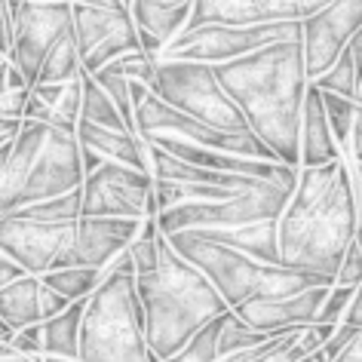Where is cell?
<instances>
[{"label": "cell", "mask_w": 362, "mask_h": 362, "mask_svg": "<svg viewBox=\"0 0 362 362\" xmlns=\"http://www.w3.org/2000/svg\"><path fill=\"white\" fill-rule=\"evenodd\" d=\"M359 228L356 163L338 157L325 166L298 169V185L279 215V261L283 267L338 276L344 252Z\"/></svg>", "instance_id": "6da1fadb"}, {"label": "cell", "mask_w": 362, "mask_h": 362, "mask_svg": "<svg viewBox=\"0 0 362 362\" xmlns=\"http://www.w3.org/2000/svg\"><path fill=\"white\" fill-rule=\"evenodd\" d=\"M249 129L286 166H301V114L310 86L301 31L243 59L212 65Z\"/></svg>", "instance_id": "7a4b0ae2"}, {"label": "cell", "mask_w": 362, "mask_h": 362, "mask_svg": "<svg viewBox=\"0 0 362 362\" xmlns=\"http://www.w3.org/2000/svg\"><path fill=\"white\" fill-rule=\"evenodd\" d=\"M135 288L144 307L148 350L160 362L175 356L206 322L230 310L209 276L172 249L166 233L160 237L157 267L135 276Z\"/></svg>", "instance_id": "3957f363"}, {"label": "cell", "mask_w": 362, "mask_h": 362, "mask_svg": "<svg viewBox=\"0 0 362 362\" xmlns=\"http://www.w3.org/2000/svg\"><path fill=\"white\" fill-rule=\"evenodd\" d=\"M83 178L77 135L49 123L22 120L13 139H0V218L77 191Z\"/></svg>", "instance_id": "277c9868"}, {"label": "cell", "mask_w": 362, "mask_h": 362, "mask_svg": "<svg viewBox=\"0 0 362 362\" xmlns=\"http://www.w3.org/2000/svg\"><path fill=\"white\" fill-rule=\"evenodd\" d=\"M169 243L181 258L191 261L194 267H200L209 276V283L218 288V295L230 310H237L240 304L249 301H276V298H292L304 288L334 286L332 279L320 274L255 261L230 246L200 237L197 230H178L169 237Z\"/></svg>", "instance_id": "5b68a950"}, {"label": "cell", "mask_w": 362, "mask_h": 362, "mask_svg": "<svg viewBox=\"0 0 362 362\" xmlns=\"http://www.w3.org/2000/svg\"><path fill=\"white\" fill-rule=\"evenodd\" d=\"M80 362H160L144 338V307L135 274H105L86 298L80 322Z\"/></svg>", "instance_id": "8992f818"}, {"label": "cell", "mask_w": 362, "mask_h": 362, "mask_svg": "<svg viewBox=\"0 0 362 362\" xmlns=\"http://www.w3.org/2000/svg\"><path fill=\"white\" fill-rule=\"evenodd\" d=\"M151 93L166 105L197 117V120L215 126L224 132H252L246 117L233 98L224 93L212 65L203 62H178V59H157L153 62V83Z\"/></svg>", "instance_id": "52a82bcc"}, {"label": "cell", "mask_w": 362, "mask_h": 362, "mask_svg": "<svg viewBox=\"0 0 362 362\" xmlns=\"http://www.w3.org/2000/svg\"><path fill=\"white\" fill-rule=\"evenodd\" d=\"M135 129H139L144 141H181V144H191V148H209V151H224V153H240V157L279 163L276 153L270 151L255 132L215 129V126L166 105L153 93L144 95V102L135 107Z\"/></svg>", "instance_id": "ba28073f"}, {"label": "cell", "mask_w": 362, "mask_h": 362, "mask_svg": "<svg viewBox=\"0 0 362 362\" xmlns=\"http://www.w3.org/2000/svg\"><path fill=\"white\" fill-rule=\"evenodd\" d=\"M295 185H258L255 191L230 197V200H212V203H181L175 209H166L157 215L160 233L178 230H228L243 228L255 221H276L286 212L292 200Z\"/></svg>", "instance_id": "9c48e42d"}, {"label": "cell", "mask_w": 362, "mask_h": 362, "mask_svg": "<svg viewBox=\"0 0 362 362\" xmlns=\"http://www.w3.org/2000/svg\"><path fill=\"white\" fill-rule=\"evenodd\" d=\"M301 31V22H267V25H203L185 28L163 49L160 59L203 62V65H224L258 52L276 40H286Z\"/></svg>", "instance_id": "30bf717a"}, {"label": "cell", "mask_w": 362, "mask_h": 362, "mask_svg": "<svg viewBox=\"0 0 362 362\" xmlns=\"http://www.w3.org/2000/svg\"><path fill=\"white\" fill-rule=\"evenodd\" d=\"M13 10V47L10 62L28 86L37 83L40 65L62 34L71 31V4H47V0H10Z\"/></svg>", "instance_id": "8fae6325"}, {"label": "cell", "mask_w": 362, "mask_h": 362, "mask_svg": "<svg viewBox=\"0 0 362 362\" xmlns=\"http://www.w3.org/2000/svg\"><path fill=\"white\" fill-rule=\"evenodd\" d=\"M83 218H148V203L153 197V175L132 169L126 163L107 160L93 175L83 178Z\"/></svg>", "instance_id": "7c38bea8"}, {"label": "cell", "mask_w": 362, "mask_h": 362, "mask_svg": "<svg viewBox=\"0 0 362 362\" xmlns=\"http://www.w3.org/2000/svg\"><path fill=\"white\" fill-rule=\"evenodd\" d=\"M362 28V0H334L325 10L301 22V40H304V62L307 74L316 80L325 74L350 40Z\"/></svg>", "instance_id": "4fadbf2b"}, {"label": "cell", "mask_w": 362, "mask_h": 362, "mask_svg": "<svg viewBox=\"0 0 362 362\" xmlns=\"http://www.w3.org/2000/svg\"><path fill=\"white\" fill-rule=\"evenodd\" d=\"M332 286H316V288H304L292 298H276V301H249L240 304L237 313L243 322L252 325L258 332H288V329H301V325L316 322V313L325 301Z\"/></svg>", "instance_id": "5bb4252c"}, {"label": "cell", "mask_w": 362, "mask_h": 362, "mask_svg": "<svg viewBox=\"0 0 362 362\" xmlns=\"http://www.w3.org/2000/svg\"><path fill=\"white\" fill-rule=\"evenodd\" d=\"M191 6L194 0H132L129 4L141 49L151 59H160L163 49L185 31L187 19H191Z\"/></svg>", "instance_id": "9a60e30c"}, {"label": "cell", "mask_w": 362, "mask_h": 362, "mask_svg": "<svg viewBox=\"0 0 362 362\" xmlns=\"http://www.w3.org/2000/svg\"><path fill=\"white\" fill-rule=\"evenodd\" d=\"M338 157H344V151L338 148V141H334L329 117H325L322 93L310 83L307 86V95H304V114H301V166L304 169L325 166V163H332Z\"/></svg>", "instance_id": "2e32d148"}, {"label": "cell", "mask_w": 362, "mask_h": 362, "mask_svg": "<svg viewBox=\"0 0 362 362\" xmlns=\"http://www.w3.org/2000/svg\"><path fill=\"white\" fill-rule=\"evenodd\" d=\"M77 141L83 148H93L95 153H102L105 160L114 163H126L132 169L151 172V160H148V141L141 135L132 132H117V129H102L86 120L77 123Z\"/></svg>", "instance_id": "e0dca14e"}, {"label": "cell", "mask_w": 362, "mask_h": 362, "mask_svg": "<svg viewBox=\"0 0 362 362\" xmlns=\"http://www.w3.org/2000/svg\"><path fill=\"white\" fill-rule=\"evenodd\" d=\"M132 25L135 22L129 10H102V6L71 4V31H74L80 59H86L98 43L111 40L114 34L132 28Z\"/></svg>", "instance_id": "ac0fdd59"}, {"label": "cell", "mask_w": 362, "mask_h": 362, "mask_svg": "<svg viewBox=\"0 0 362 362\" xmlns=\"http://www.w3.org/2000/svg\"><path fill=\"white\" fill-rule=\"evenodd\" d=\"M197 233L212 243L237 249L255 261H264V264H283L279 261V218L243 224V228H228V230H197Z\"/></svg>", "instance_id": "d6986e66"}, {"label": "cell", "mask_w": 362, "mask_h": 362, "mask_svg": "<svg viewBox=\"0 0 362 362\" xmlns=\"http://www.w3.org/2000/svg\"><path fill=\"white\" fill-rule=\"evenodd\" d=\"M274 22L267 0H194L185 28L203 25H267Z\"/></svg>", "instance_id": "ffe728a7"}, {"label": "cell", "mask_w": 362, "mask_h": 362, "mask_svg": "<svg viewBox=\"0 0 362 362\" xmlns=\"http://www.w3.org/2000/svg\"><path fill=\"white\" fill-rule=\"evenodd\" d=\"M0 322H6L13 332L43 322L40 313V276H22L16 283L0 288Z\"/></svg>", "instance_id": "44dd1931"}, {"label": "cell", "mask_w": 362, "mask_h": 362, "mask_svg": "<svg viewBox=\"0 0 362 362\" xmlns=\"http://www.w3.org/2000/svg\"><path fill=\"white\" fill-rule=\"evenodd\" d=\"M86 301H74L65 313L43 322V350L47 356L77 359L80 356V322H83Z\"/></svg>", "instance_id": "7402d4cb"}, {"label": "cell", "mask_w": 362, "mask_h": 362, "mask_svg": "<svg viewBox=\"0 0 362 362\" xmlns=\"http://www.w3.org/2000/svg\"><path fill=\"white\" fill-rule=\"evenodd\" d=\"M80 83H83V107H80V120L102 126V129H117V132H132L126 126L120 107L114 105V98L105 93L102 83L93 74H80ZM135 135V132H132Z\"/></svg>", "instance_id": "603a6c76"}, {"label": "cell", "mask_w": 362, "mask_h": 362, "mask_svg": "<svg viewBox=\"0 0 362 362\" xmlns=\"http://www.w3.org/2000/svg\"><path fill=\"white\" fill-rule=\"evenodd\" d=\"M80 74H83V68H80V52H77L74 31H65L56 43H52L47 59H43L37 83H62L65 86V83H71V80H77Z\"/></svg>", "instance_id": "cb8c5ba5"}, {"label": "cell", "mask_w": 362, "mask_h": 362, "mask_svg": "<svg viewBox=\"0 0 362 362\" xmlns=\"http://www.w3.org/2000/svg\"><path fill=\"white\" fill-rule=\"evenodd\" d=\"M43 286L56 288L59 295H65L71 304L74 301H86L89 295L102 283V270L98 267H62V270H49L43 274Z\"/></svg>", "instance_id": "d4e9b609"}, {"label": "cell", "mask_w": 362, "mask_h": 362, "mask_svg": "<svg viewBox=\"0 0 362 362\" xmlns=\"http://www.w3.org/2000/svg\"><path fill=\"white\" fill-rule=\"evenodd\" d=\"M310 83L320 89V93H334V95H347V98H356L359 102V89H362V74H359V65L356 59H353L350 47L341 52L338 62L325 71V74H320L316 80H310Z\"/></svg>", "instance_id": "484cf974"}, {"label": "cell", "mask_w": 362, "mask_h": 362, "mask_svg": "<svg viewBox=\"0 0 362 362\" xmlns=\"http://www.w3.org/2000/svg\"><path fill=\"white\" fill-rule=\"evenodd\" d=\"M276 332H258L252 329V325H246L240 320L233 310H228L221 316V334H218V359L221 356H230V353H240V350H255L261 347V344H267L270 338H274Z\"/></svg>", "instance_id": "4316f807"}, {"label": "cell", "mask_w": 362, "mask_h": 362, "mask_svg": "<svg viewBox=\"0 0 362 362\" xmlns=\"http://www.w3.org/2000/svg\"><path fill=\"white\" fill-rule=\"evenodd\" d=\"M16 218H28V221H77L83 218V191H68L62 197H52V200L25 206V209L13 212Z\"/></svg>", "instance_id": "83f0119b"}, {"label": "cell", "mask_w": 362, "mask_h": 362, "mask_svg": "<svg viewBox=\"0 0 362 362\" xmlns=\"http://www.w3.org/2000/svg\"><path fill=\"white\" fill-rule=\"evenodd\" d=\"M322 107L329 117V126L334 132V141L344 151V157H350V144H353V126H356V111L359 102L347 95H334V93H322Z\"/></svg>", "instance_id": "f1b7e54d"}, {"label": "cell", "mask_w": 362, "mask_h": 362, "mask_svg": "<svg viewBox=\"0 0 362 362\" xmlns=\"http://www.w3.org/2000/svg\"><path fill=\"white\" fill-rule=\"evenodd\" d=\"M304 329V325H301ZM301 329H288V332H279L274 334L264 347L258 350V356L252 362H329L322 356V350L316 353H304L298 338H301Z\"/></svg>", "instance_id": "f546056e"}, {"label": "cell", "mask_w": 362, "mask_h": 362, "mask_svg": "<svg viewBox=\"0 0 362 362\" xmlns=\"http://www.w3.org/2000/svg\"><path fill=\"white\" fill-rule=\"evenodd\" d=\"M160 224H157V215H151V218L141 221L139 233H135V240L129 243V255L135 261V276L139 274H151L153 267H157V258H160Z\"/></svg>", "instance_id": "4dcf8cb0"}, {"label": "cell", "mask_w": 362, "mask_h": 362, "mask_svg": "<svg viewBox=\"0 0 362 362\" xmlns=\"http://www.w3.org/2000/svg\"><path fill=\"white\" fill-rule=\"evenodd\" d=\"M224 316V313H221ZM221 316L206 322L191 341L181 347L175 356L166 362H218V334H221Z\"/></svg>", "instance_id": "1f68e13d"}, {"label": "cell", "mask_w": 362, "mask_h": 362, "mask_svg": "<svg viewBox=\"0 0 362 362\" xmlns=\"http://www.w3.org/2000/svg\"><path fill=\"white\" fill-rule=\"evenodd\" d=\"M329 4L334 0H267V10L274 22H304Z\"/></svg>", "instance_id": "d6a6232c"}, {"label": "cell", "mask_w": 362, "mask_h": 362, "mask_svg": "<svg viewBox=\"0 0 362 362\" xmlns=\"http://www.w3.org/2000/svg\"><path fill=\"white\" fill-rule=\"evenodd\" d=\"M356 288H359V286H338V283H334V286L329 288V295H325L320 313H316V322L341 325V320L347 316L350 304H353V298H356Z\"/></svg>", "instance_id": "836d02e7"}, {"label": "cell", "mask_w": 362, "mask_h": 362, "mask_svg": "<svg viewBox=\"0 0 362 362\" xmlns=\"http://www.w3.org/2000/svg\"><path fill=\"white\" fill-rule=\"evenodd\" d=\"M28 93L31 89H19L10 83V65H6V59L0 62V117H6V120H22Z\"/></svg>", "instance_id": "e575fe53"}, {"label": "cell", "mask_w": 362, "mask_h": 362, "mask_svg": "<svg viewBox=\"0 0 362 362\" xmlns=\"http://www.w3.org/2000/svg\"><path fill=\"white\" fill-rule=\"evenodd\" d=\"M10 344H13V350L19 353V356L43 362V356H47V350H43V322L28 325V329H19L13 334Z\"/></svg>", "instance_id": "d590c367"}, {"label": "cell", "mask_w": 362, "mask_h": 362, "mask_svg": "<svg viewBox=\"0 0 362 362\" xmlns=\"http://www.w3.org/2000/svg\"><path fill=\"white\" fill-rule=\"evenodd\" d=\"M338 286H362V249L356 246V240L344 252V261L338 267V276H334Z\"/></svg>", "instance_id": "8d00e7d4"}, {"label": "cell", "mask_w": 362, "mask_h": 362, "mask_svg": "<svg viewBox=\"0 0 362 362\" xmlns=\"http://www.w3.org/2000/svg\"><path fill=\"white\" fill-rule=\"evenodd\" d=\"M359 334V329H353V325H347V322H341L338 329H334V334L329 341H325V347H322V356L329 359V362H334L344 353V347H347V344L353 341Z\"/></svg>", "instance_id": "74e56055"}, {"label": "cell", "mask_w": 362, "mask_h": 362, "mask_svg": "<svg viewBox=\"0 0 362 362\" xmlns=\"http://www.w3.org/2000/svg\"><path fill=\"white\" fill-rule=\"evenodd\" d=\"M68 307H71L68 298L59 295L56 288L43 286V279H40V313H43V322L52 320V316H59V313H65Z\"/></svg>", "instance_id": "f35d334b"}, {"label": "cell", "mask_w": 362, "mask_h": 362, "mask_svg": "<svg viewBox=\"0 0 362 362\" xmlns=\"http://www.w3.org/2000/svg\"><path fill=\"white\" fill-rule=\"evenodd\" d=\"M13 47V10H10V0H0V56H10Z\"/></svg>", "instance_id": "ab89813d"}, {"label": "cell", "mask_w": 362, "mask_h": 362, "mask_svg": "<svg viewBox=\"0 0 362 362\" xmlns=\"http://www.w3.org/2000/svg\"><path fill=\"white\" fill-rule=\"evenodd\" d=\"M22 276H28V274H25V267L16 264L10 255H4V252H0V288L16 283V279H22Z\"/></svg>", "instance_id": "60d3db41"}, {"label": "cell", "mask_w": 362, "mask_h": 362, "mask_svg": "<svg viewBox=\"0 0 362 362\" xmlns=\"http://www.w3.org/2000/svg\"><path fill=\"white\" fill-rule=\"evenodd\" d=\"M350 160L362 166V105L356 111V126H353V144H350Z\"/></svg>", "instance_id": "b9f144b4"}, {"label": "cell", "mask_w": 362, "mask_h": 362, "mask_svg": "<svg viewBox=\"0 0 362 362\" xmlns=\"http://www.w3.org/2000/svg\"><path fill=\"white\" fill-rule=\"evenodd\" d=\"M80 163H83V172H86V175H93V172L98 169V166H105V157H102V153H95L93 148H83V144H80Z\"/></svg>", "instance_id": "7bdbcfd3"}, {"label": "cell", "mask_w": 362, "mask_h": 362, "mask_svg": "<svg viewBox=\"0 0 362 362\" xmlns=\"http://www.w3.org/2000/svg\"><path fill=\"white\" fill-rule=\"evenodd\" d=\"M341 322H347V325H353V329H362V286L356 288V298H353V304H350V310H347V316H344Z\"/></svg>", "instance_id": "ee69618b"}, {"label": "cell", "mask_w": 362, "mask_h": 362, "mask_svg": "<svg viewBox=\"0 0 362 362\" xmlns=\"http://www.w3.org/2000/svg\"><path fill=\"white\" fill-rule=\"evenodd\" d=\"M74 4H83V6H102V10H129L123 0H74Z\"/></svg>", "instance_id": "f6af8a7d"}, {"label": "cell", "mask_w": 362, "mask_h": 362, "mask_svg": "<svg viewBox=\"0 0 362 362\" xmlns=\"http://www.w3.org/2000/svg\"><path fill=\"white\" fill-rule=\"evenodd\" d=\"M19 129H22V120H6V117H0V139H13Z\"/></svg>", "instance_id": "bcb514c9"}, {"label": "cell", "mask_w": 362, "mask_h": 362, "mask_svg": "<svg viewBox=\"0 0 362 362\" xmlns=\"http://www.w3.org/2000/svg\"><path fill=\"white\" fill-rule=\"evenodd\" d=\"M356 181H359V228H356V246L362 249V166H356Z\"/></svg>", "instance_id": "7dc6e473"}, {"label": "cell", "mask_w": 362, "mask_h": 362, "mask_svg": "<svg viewBox=\"0 0 362 362\" xmlns=\"http://www.w3.org/2000/svg\"><path fill=\"white\" fill-rule=\"evenodd\" d=\"M43 362H80V359H59V356H43Z\"/></svg>", "instance_id": "c3c4849f"}, {"label": "cell", "mask_w": 362, "mask_h": 362, "mask_svg": "<svg viewBox=\"0 0 362 362\" xmlns=\"http://www.w3.org/2000/svg\"><path fill=\"white\" fill-rule=\"evenodd\" d=\"M0 362H37V359H25V356H13V359H0Z\"/></svg>", "instance_id": "681fc988"}, {"label": "cell", "mask_w": 362, "mask_h": 362, "mask_svg": "<svg viewBox=\"0 0 362 362\" xmlns=\"http://www.w3.org/2000/svg\"><path fill=\"white\" fill-rule=\"evenodd\" d=\"M47 4H74V0H47Z\"/></svg>", "instance_id": "f907efd6"}, {"label": "cell", "mask_w": 362, "mask_h": 362, "mask_svg": "<svg viewBox=\"0 0 362 362\" xmlns=\"http://www.w3.org/2000/svg\"><path fill=\"white\" fill-rule=\"evenodd\" d=\"M359 105H362V89H359Z\"/></svg>", "instance_id": "816d5d0a"}, {"label": "cell", "mask_w": 362, "mask_h": 362, "mask_svg": "<svg viewBox=\"0 0 362 362\" xmlns=\"http://www.w3.org/2000/svg\"><path fill=\"white\" fill-rule=\"evenodd\" d=\"M123 4H126V6H129V4H132V0H123Z\"/></svg>", "instance_id": "f5cc1de1"}, {"label": "cell", "mask_w": 362, "mask_h": 362, "mask_svg": "<svg viewBox=\"0 0 362 362\" xmlns=\"http://www.w3.org/2000/svg\"><path fill=\"white\" fill-rule=\"evenodd\" d=\"M0 62H4V56H0Z\"/></svg>", "instance_id": "db71d44e"}]
</instances>
